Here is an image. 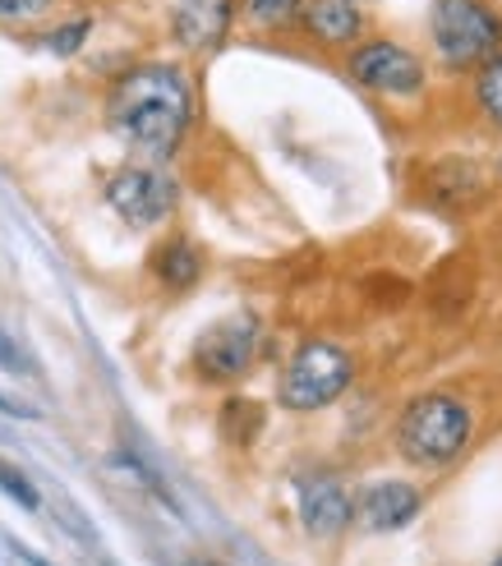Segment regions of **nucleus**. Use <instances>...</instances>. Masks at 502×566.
<instances>
[{
	"mask_svg": "<svg viewBox=\"0 0 502 566\" xmlns=\"http://www.w3.org/2000/svg\"><path fill=\"white\" fill-rule=\"evenodd\" d=\"M106 120L134 153L171 157L194 120V88L176 65H134L106 93Z\"/></svg>",
	"mask_w": 502,
	"mask_h": 566,
	"instance_id": "obj_1",
	"label": "nucleus"
},
{
	"mask_svg": "<svg viewBox=\"0 0 502 566\" xmlns=\"http://www.w3.org/2000/svg\"><path fill=\"white\" fill-rule=\"evenodd\" d=\"M429 46L442 70H480L502 51V10L489 0H429Z\"/></svg>",
	"mask_w": 502,
	"mask_h": 566,
	"instance_id": "obj_2",
	"label": "nucleus"
},
{
	"mask_svg": "<svg viewBox=\"0 0 502 566\" xmlns=\"http://www.w3.org/2000/svg\"><path fill=\"white\" fill-rule=\"evenodd\" d=\"M470 406L452 391H425L397 419V451L410 465H448L470 442Z\"/></svg>",
	"mask_w": 502,
	"mask_h": 566,
	"instance_id": "obj_3",
	"label": "nucleus"
},
{
	"mask_svg": "<svg viewBox=\"0 0 502 566\" xmlns=\"http://www.w3.org/2000/svg\"><path fill=\"white\" fill-rule=\"evenodd\" d=\"M355 382V359L337 342H304L276 382V401L286 410H323Z\"/></svg>",
	"mask_w": 502,
	"mask_h": 566,
	"instance_id": "obj_4",
	"label": "nucleus"
},
{
	"mask_svg": "<svg viewBox=\"0 0 502 566\" xmlns=\"http://www.w3.org/2000/svg\"><path fill=\"white\" fill-rule=\"evenodd\" d=\"M346 74L365 93L387 102H415L429 93V65L393 38H359L346 55Z\"/></svg>",
	"mask_w": 502,
	"mask_h": 566,
	"instance_id": "obj_5",
	"label": "nucleus"
},
{
	"mask_svg": "<svg viewBox=\"0 0 502 566\" xmlns=\"http://www.w3.org/2000/svg\"><path fill=\"white\" fill-rule=\"evenodd\" d=\"M259 318L254 314H236V318H221L212 323L199 342H194V374L203 382H236L254 369L259 359Z\"/></svg>",
	"mask_w": 502,
	"mask_h": 566,
	"instance_id": "obj_6",
	"label": "nucleus"
},
{
	"mask_svg": "<svg viewBox=\"0 0 502 566\" xmlns=\"http://www.w3.org/2000/svg\"><path fill=\"white\" fill-rule=\"evenodd\" d=\"M176 198H180V189L161 166H121V171L106 180V203L129 226H161L176 212Z\"/></svg>",
	"mask_w": 502,
	"mask_h": 566,
	"instance_id": "obj_7",
	"label": "nucleus"
},
{
	"mask_svg": "<svg viewBox=\"0 0 502 566\" xmlns=\"http://www.w3.org/2000/svg\"><path fill=\"white\" fill-rule=\"evenodd\" d=\"M295 497H300V521L310 534H318V539H332V534H342L355 516V502L346 493L342 479L332 474H304L295 479Z\"/></svg>",
	"mask_w": 502,
	"mask_h": 566,
	"instance_id": "obj_8",
	"label": "nucleus"
},
{
	"mask_svg": "<svg viewBox=\"0 0 502 566\" xmlns=\"http://www.w3.org/2000/svg\"><path fill=\"white\" fill-rule=\"evenodd\" d=\"M236 0H180L171 14V33L185 51H217L231 33Z\"/></svg>",
	"mask_w": 502,
	"mask_h": 566,
	"instance_id": "obj_9",
	"label": "nucleus"
},
{
	"mask_svg": "<svg viewBox=\"0 0 502 566\" xmlns=\"http://www.w3.org/2000/svg\"><path fill=\"white\" fill-rule=\"evenodd\" d=\"M295 23L318 46H346L351 51L359 38H365V10H359L355 0H304Z\"/></svg>",
	"mask_w": 502,
	"mask_h": 566,
	"instance_id": "obj_10",
	"label": "nucleus"
},
{
	"mask_svg": "<svg viewBox=\"0 0 502 566\" xmlns=\"http://www.w3.org/2000/svg\"><path fill=\"white\" fill-rule=\"evenodd\" d=\"M420 506H425V497L415 493L410 484H401V479H383V484L359 493L355 516H359V525H365V530L387 534V530L410 525L415 516H420Z\"/></svg>",
	"mask_w": 502,
	"mask_h": 566,
	"instance_id": "obj_11",
	"label": "nucleus"
},
{
	"mask_svg": "<svg viewBox=\"0 0 502 566\" xmlns=\"http://www.w3.org/2000/svg\"><path fill=\"white\" fill-rule=\"evenodd\" d=\"M480 193H484V176L470 161H442L438 171H429V198L442 208H470Z\"/></svg>",
	"mask_w": 502,
	"mask_h": 566,
	"instance_id": "obj_12",
	"label": "nucleus"
},
{
	"mask_svg": "<svg viewBox=\"0 0 502 566\" xmlns=\"http://www.w3.org/2000/svg\"><path fill=\"white\" fill-rule=\"evenodd\" d=\"M153 272H157V281H161L166 291H189L194 281L203 276V259H199V249H194L185 235H176V240L157 244V253H153Z\"/></svg>",
	"mask_w": 502,
	"mask_h": 566,
	"instance_id": "obj_13",
	"label": "nucleus"
},
{
	"mask_svg": "<svg viewBox=\"0 0 502 566\" xmlns=\"http://www.w3.org/2000/svg\"><path fill=\"white\" fill-rule=\"evenodd\" d=\"M304 0H240V14L249 28H263V33H276V28H291L300 19Z\"/></svg>",
	"mask_w": 502,
	"mask_h": 566,
	"instance_id": "obj_14",
	"label": "nucleus"
},
{
	"mask_svg": "<svg viewBox=\"0 0 502 566\" xmlns=\"http://www.w3.org/2000/svg\"><path fill=\"white\" fill-rule=\"evenodd\" d=\"M475 106L489 125L502 129V51L475 70Z\"/></svg>",
	"mask_w": 502,
	"mask_h": 566,
	"instance_id": "obj_15",
	"label": "nucleus"
},
{
	"mask_svg": "<svg viewBox=\"0 0 502 566\" xmlns=\"http://www.w3.org/2000/svg\"><path fill=\"white\" fill-rule=\"evenodd\" d=\"M88 33H93V23H88V19L61 23L55 33H46V51H55V55H74L83 42H88Z\"/></svg>",
	"mask_w": 502,
	"mask_h": 566,
	"instance_id": "obj_16",
	"label": "nucleus"
},
{
	"mask_svg": "<svg viewBox=\"0 0 502 566\" xmlns=\"http://www.w3.org/2000/svg\"><path fill=\"white\" fill-rule=\"evenodd\" d=\"M0 489H6L19 506H28V512H38V506H42V497H38V489L33 484H28V479L14 470V465H6V461H0Z\"/></svg>",
	"mask_w": 502,
	"mask_h": 566,
	"instance_id": "obj_17",
	"label": "nucleus"
},
{
	"mask_svg": "<svg viewBox=\"0 0 502 566\" xmlns=\"http://www.w3.org/2000/svg\"><path fill=\"white\" fill-rule=\"evenodd\" d=\"M55 6V0H0V23H33V19H42L46 10Z\"/></svg>",
	"mask_w": 502,
	"mask_h": 566,
	"instance_id": "obj_18",
	"label": "nucleus"
},
{
	"mask_svg": "<svg viewBox=\"0 0 502 566\" xmlns=\"http://www.w3.org/2000/svg\"><path fill=\"white\" fill-rule=\"evenodd\" d=\"M0 364H6L10 374H28V359L19 355V346L10 342V336H0Z\"/></svg>",
	"mask_w": 502,
	"mask_h": 566,
	"instance_id": "obj_19",
	"label": "nucleus"
},
{
	"mask_svg": "<svg viewBox=\"0 0 502 566\" xmlns=\"http://www.w3.org/2000/svg\"><path fill=\"white\" fill-rule=\"evenodd\" d=\"M0 410H10V415H28V410H19V406H10V401H6V396H0Z\"/></svg>",
	"mask_w": 502,
	"mask_h": 566,
	"instance_id": "obj_20",
	"label": "nucleus"
},
{
	"mask_svg": "<svg viewBox=\"0 0 502 566\" xmlns=\"http://www.w3.org/2000/svg\"><path fill=\"white\" fill-rule=\"evenodd\" d=\"M19 553H23V562H33V566H46L42 557H33V553H28V548H19Z\"/></svg>",
	"mask_w": 502,
	"mask_h": 566,
	"instance_id": "obj_21",
	"label": "nucleus"
},
{
	"mask_svg": "<svg viewBox=\"0 0 502 566\" xmlns=\"http://www.w3.org/2000/svg\"><path fill=\"white\" fill-rule=\"evenodd\" d=\"M194 566H217V562H194Z\"/></svg>",
	"mask_w": 502,
	"mask_h": 566,
	"instance_id": "obj_22",
	"label": "nucleus"
},
{
	"mask_svg": "<svg viewBox=\"0 0 502 566\" xmlns=\"http://www.w3.org/2000/svg\"><path fill=\"white\" fill-rule=\"evenodd\" d=\"M355 6H369V0H355Z\"/></svg>",
	"mask_w": 502,
	"mask_h": 566,
	"instance_id": "obj_23",
	"label": "nucleus"
},
{
	"mask_svg": "<svg viewBox=\"0 0 502 566\" xmlns=\"http://www.w3.org/2000/svg\"><path fill=\"white\" fill-rule=\"evenodd\" d=\"M493 566H502V557H498V562H493Z\"/></svg>",
	"mask_w": 502,
	"mask_h": 566,
	"instance_id": "obj_24",
	"label": "nucleus"
}]
</instances>
